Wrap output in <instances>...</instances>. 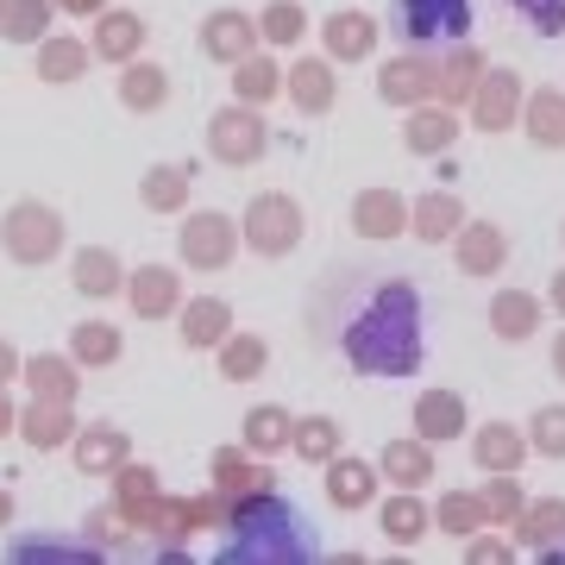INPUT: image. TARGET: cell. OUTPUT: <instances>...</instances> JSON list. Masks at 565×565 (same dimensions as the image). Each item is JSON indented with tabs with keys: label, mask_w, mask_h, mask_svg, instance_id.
<instances>
[{
	"label": "cell",
	"mask_w": 565,
	"mask_h": 565,
	"mask_svg": "<svg viewBox=\"0 0 565 565\" xmlns=\"http://www.w3.org/2000/svg\"><path fill=\"white\" fill-rule=\"evenodd\" d=\"M446 139H452V120H446V114H440V120H434V114L415 120V145H422V151H427V145H446Z\"/></svg>",
	"instance_id": "ac0fdd59"
},
{
	"label": "cell",
	"mask_w": 565,
	"mask_h": 565,
	"mask_svg": "<svg viewBox=\"0 0 565 565\" xmlns=\"http://www.w3.org/2000/svg\"><path fill=\"white\" fill-rule=\"evenodd\" d=\"M390 527H396L403 541H415V534H422V509H415V503H396V509H390Z\"/></svg>",
	"instance_id": "d6986e66"
},
{
	"label": "cell",
	"mask_w": 565,
	"mask_h": 565,
	"mask_svg": "<svg viewBox=\"0 0 565 565\" xmlns=\"http://www.w3.org/2000/svg\"><path fill=\"white\" fill-rule=\"evenodd\" d=\"M497 258H503V239H497V233H471V239H465V264H471V270H490Z\"/></svg>",
	"instance_id": "7c38bea8"
},
{
	"label": "cell",
	"mask_w": 565,
	"mask_h": 565,
	"mask_svg": "<svg viewBox=\"0 0 565 565\" xmlns=\"http://www.w3.org/2000/svg\"><path fill=\"white\" fill-rule=\"evenodd\" d=\"M422 434H434V440L459 434V396H427L422 403Z\"/></svg>",
	"instance_id": "52a82bcc"
},
{
	"label": "cell",
	"mask_w": 565,
	"mask_h": 565,
	"mask_svg": "<svg viewBox=\"0 0 565 565\" xmlns=\"http://www.w3.org/2000/svg\"><path fill=\"white\" fill-rule=\"evenodd\" d=\"M478 459H484V465H515V440H509V434H497V427H490L484 440H478Z\"/></svg>",
	"instance_id": "5bb4252c"
},
{
	"label": "cell",
	"mask_w": 565,
	"mask_h": 565,
	"mask_svg": "<svg viewBox=\"0 0 565 565\" xmlns=\"http://www.w3.org/2000/svg\"><path fill=\"white\" fill-rule=\"evenodd\" d=\"M226 151H233V158H252V151H258V126L252 120H239V114H226Z\"/></svg>",
	"instance_id": "8fae6325"
},
{
	"label": "cell",
	"mask_w": 565,
	"mask_h": 565,
	"mask_svg": "<svg viewBox=\"0 0 565 565\" xmlns=\"http://www.w3.org/2000/svg\"><path fill=\"white\" fill-rule=\"evenodd\" d=\"M559 308H565V277H559Z\"/></svg>",
	"instance_id": "d4e9b609"
},
{
	"label": "cell",
	"mask_w": 565,
	"mask_h": 565,
	"mask_svg": "<svg viewBox=\"0 0 565 565\" xmlns=\"http://www.w3.org/2000/svg\"><path fill=\"white\" fill-rule=\"evenodd\" d=\"M359 221H364V233H371V239H384V233H396V226H403V207L390 202V195H364Z\"/></svg>",
	"instance_id": "8992f818"
},
{
	"label": "cell",
	"mask_w": 565,
	"mask_h": 565,
	"mask_svg": "<svg viewBox=\"0 0 565 565\" xmlns=\"http://www.w3.org/2000/svg\"><path fill=\"white\" fill-rule=\"evenodd\" d=\"M522 13L541 25V32H565V0H522Z\"/></svg>",
	"instance_id": "4fadbf2b"
},
{
	"label": "cell",
	"mask_w": 565,
	"mask_h": 565,
	"mask_svg": "<svg viewBox=\"0 0 565 565\" xmlns=\"http://www.w3.org/2000/svg\"><path fill=\"white\" fill-rule=\"evenodd\" d=\"M345 359L371 377H408L422 364V302L408 282H364L345 308Z\"/></svg>",
	"instance_id": "6da1fadb"
},
{
	"label": "cell",
	"mask_w": 565,
	"mask_h": 565,
	"mask_svg": "<svg viewBox=\"0 0 565 565\" xmlns=\"http://www.w3.org/2000/svg\"><path fill=\"white\" fill-rule=\"evenodd\" d=\"M390 471H403L408 484H415V478H427V459L415 446H390Z\"/></svg>",
	"instance_id": "2e32d148"
},
{
	"label": "cell",
	"mask_w": 565,
	"mask_h": 565,
	"mask_svg": "<svg viewBox=\"0 0 565 565\" xmlns=\"http://www.w3.org/2000/svg\"><path fill=\"white\" fill-rule=\"evenodd\" d=\"M239 559H308L315 541H308V522L282 503H258L239 522V541H233Z\"/></svg>",
	"instance_id": "7a4b0ae2"
},
{
	"label": "cell",
	"mask_w": 565,
	"mask_h": 565,
	"mask_svg": "<svg viewBox=\"0 0 565 565\" xmlns=\"http://www.w3.org/2000/svg\"><path fill=\"white\" fill-rule=\"evenodd\" d=\"M296 32H302V13L296 7H277L270 13V39H296Z\"/></svg>",
	"instance_id": "7402d4cb"
},
{
	"label": "cell",
	"mask_w": 565,
	"mask_h": 565,
	"mask_svg": "<svg viewBox=\"0 0 565 565\" xmlns=\"http://www.w3.org/2000/svg\"><path fill=\"white\" fill-rule=\"evenodd\" d=\"M534 427H541V446H546V452H565V408H546Z\"/></svg>",
	"instance_id": "e0dca14e"
},
{
	"label": "cell",
	"mask_w": 565,
	"mask_h": 565,
	"mask_svg": "<svg viewBox=\"0 0 565 565\" xmlns=\"http://www.w3.org/2000/svg\"><path fill=\"white\" fill-rule=\"evenodd\" d=\"M296 76H302V102L321 107L327 102V70H315V63H308V70H296Z\"/></svg>",
	"instance_id": "ffe728a7"
},
{
	"label": "cell",
	"mask_w": 565,
	"mask_h": 565,
	"mask_svg": "<svg viewBox=\"0 0 565 565\" xmlns=\"http://www.w3.org/2000/svg\"><path fill=\"white\" fill-rule=\"evenodd\" d=\"M252 440H258V446H277V440H282V422L270 415V408H264L258 422H252Z\"/></svg>",
	"instance_id": "603a6c76"
},
{
	"label": "cell",
	"mask_w": 565,
	"mask_h": 565,
	"mask_svg": "<svg viewBox=\"0 0 565 565\" xmlns=\"http://www.w3.org/2000/svg\"><path fill=\"white\" fill-rule=\"evenodd\" d=\"M452 221H459V207H452V202H427L422 207V233H427V239H440Z\"/></svg>",
	"instance_id": "9a60e30c"
},
{
	"label": "cell",
	"mask_w": 565,
	"mask_h": 565,
	"mask_svg": "<svg viewBox=\"0 0 565 565\" xmlns=\"http://www.w3.org/2000/svg\"><path fill=\"white\" fill-rule=\"evenodd\" d=\"M559 371H565V345H559Z\"/></svg>",
	"instance_id": "484cf974"
},
{
	"label": "cell",
	"mask_w": 565,
	"mask_h": 565,
	"mask_svg": "<svg viewBox=\"0 0 565 565\" xmlns=\"http://www.w3.org/2000/svg\"><path fill=\"white\" fill-rule=\"evenodd\" d=\"M296 233H302V214H296L289 202H264V207H258V233H252V239H258L264 252L296 245Z\"/></svg>",
	"instance_id": "277c9868"
},
{
	"label": "cell",
	"mask_w": 565,
	"mask_h": 565,
	"mask_svg": "<svg viewBox=\"0 0 565 565\" xmlns=\"http://www.w3.org/2000/svg\"><path fill=\"white\" fill-rule=\"evenodd\" d=\"M327 446H333V427H327V422H308V434H302V452H315V459H321Z\"/></svg>",
	"instance_id": "cb8c5ba5"
},
{
	"label": "cell",
	"mask_w": 565,
	"mask_h": 565,
	"mask_svg": "<svg viewBox=\"0 0 565 565\" xmlns=\"http://www.w3.org/2000/svg\"><path fill=\"white\" fill-rule=\"evenodd\" d=\"M396 32L408 44H459L471 32V0H396Z\"/></svg>",
	"instance_id": "3957f363"
},
{
	"label": "cell",
	"mask_w": 565,
	"mask_h": 565,
	"mask_svg": "<svg viewBox=\"0 0 565 565\" xmlns=\"http://www.w3.org/2000/svg\"><path fill=\"white\" fill-rule=\"evenodd\" d=\"M527 327H534V302H527V296H503V302H497V333H503V340H522Z\"/></svg>",
	"instance_id": "ba28073f"
},
{
	"label": "cell",
	"mask_w": 565,
	"mask_h": 565,
	"mask_svg": "<svg viewBox=\"0 0 565 565\" xmlns=\"http://www.w3.org/2000/svg\"><path fill=\"white\" fill-rule=\"evenodd\" d=\"M364 497H371V471H364V465H340V471H333V503H364Z\"/></svg>",
	"instance_id": "30bf717a"
},
{
	"label": "cell",
	"mask_w": 565,
	"mask_h": 565,
	"mask_svg": "<svg viewBox=\"0 0 565 565\" xmlns=\"http://www.w3.org/2000/svg\"><path fill=\"white\" fill-rule=\"evenodd\" d=\"M503 114H509V76H497L484 88V120H503Z\"/></svg>",
	"instance_id": "44dd1931"
},
{
	"label": "cell",
	"mask_w": 565,
	"mask_h": 565,
	"mask_svg": "<svg viewBox=\"0 0 565 565\" xmlns=\"http://www.w3.org/2000/svg\"><path fill=\"white\" fill-rule=\"evenodd\" d=\"M327 44H333L340 57H364V51H371V20H364V13H340V20L327 25Z\"/></svg>",
	"instance_id": "5b68a950"
},
{
	"label": "cell",
	"mask_w": 565,
	"mask_h": 565,
	"mask_svg": "<svg viewBox=\"0 0 565 565\" xmlns=\"http://www.w3.org/2000/svg\"><path fill=\"white\" fill-rule=\"evenodd\" d=\"M534 139H546V145H565V102H553V95H541L534 102V126H527Z\"/></svg>",
	"instance_id": "9c48e42d"
}]
</instances>
